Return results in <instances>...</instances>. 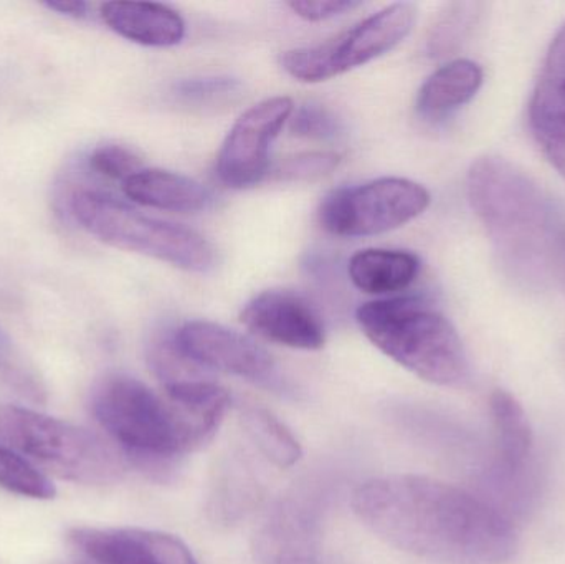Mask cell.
<instances>
[{
  "label": "cell",
  "instance_id": "cell-14",
  "mask_svg": "<svg viewBox=\"0 0 565 564\" xmlns=\"http://www.w3.org/2000/svg\"><path fill=\"white\" fill-rule=\"evenodd\" d=\"M258 564H318V522L295 500L278 503L255 536Z\"/></svg>",
  "mask_w": 565,
  "mask_h": 564
},
{
  "label": "cell",
  "instance_id": "cell-5",
  "mask_svg": "<svg viewBox=\"0 0 565 564\" xmlns=\"http://www.w3.org/2000/svg\"><path fill=\"white\" fill-rule=\"evenodd\" d=\"M73 217L93 237L182 270L205 274L215 267L211 242L184 225L142 214L105 192L79 189L70 201Z\"/></svg>",
  "mask_w": 565,
  "mask_h": 564
},
{
  "label": "cell",
  "instance_id": "cell-1",
  "mask_svg": "<svg viewBox=\"0 0 565 564\" xmlns=\"http://www.w3.org/2000/svg\"><path fill=\"white\" fill-rule=\"evenodd\" d=\"M352 509L375 535L402 552L438 564H504L516 552V532L471 493L427 477L367 480Z\"/></svg>",
  "mask_w": 565,
  "mask_h": 564
},
{
  "label": "cell",
  "instance_id": "cell-27",
  "mask_svg": "<svg viewBox=\"0 0 565 564\" xmlns=\"http://www.w3.org/2000/svg\"><path fill=\"white\" fill-rule=\"evenodd\" d=\"M88 162L89 168L96 174L103 175V178L109 179V181H121L122 184L142 169L139 156L121 145L98 146L89 155Z\"/></svg>",
  "mask_w": 565,
  "mask_h": 564
},
{
  "label": "cell",
  "instance_id": "cell-22",
  "mask_svg": "<svg viewBox=\"0 0 565 564\" xmlns=\"http://www.w3.org/2000/svg\"><path fill=\"white\" fill-rule=\"evenodd\" d=\"M0 487L7 492L35 500H50L56 496L52 480L40 472L22 454L0 446Z\"/></svg>",
  "mask_w": 565,
  "mask_h": 564
},
{
  "label": "cell",
  "instance_id": "cell-2",
  "mask_svg": "<svg viewBox=\"0 0 565 564\" xmlns=\"http://www.w3.org/2000/svg\"><path fill=\"white\" fill-rule=\"evenodd\" d=\"M154 393L126 374L105 377L93 391L92 413L109 437L138 462H168L204 446L221 426L231 396L202 377H181Z\"/></svg>",
  "mask_w": 565,
  "mask_h": 564
},
{
  "label": "cell",
  "instance_id": "cell-24",
  "mask_svg": "<svg viewBox=\"0 0 565 564\" xmlns=\"http://www.w3.org/2000/svg\"><path fill=\"white\" fill-rule=\"evenodd\" d=\"M342 156L334 151H311L285 159L275 178L281 181H315L332 174L341 164Z\"/></svg>",
  "mask_w": 565,
  "mask_h": 564
},
{
  "label": "cell",
  "instance_id": "cell-21",
  "mask_svg": "<svg viewBox=\"0 0 565 564\" xmlns=\"http://www.w3.org/2000/svg\"><path fill=\"white\" fill-rule=\"evenodd\" d=\"M483 9L484 3L481 2H451L445 6L428 33V56L440 60L457 53L480 22Z\"/></svg>",
  "mask_w": 565,
  "mask_h": 564
},
{
  "label": "cell",
  "instance_id": "cell-25",
  "mask_svg": "<svg viewBox=\"0 0 565 564\" xmlns=\"http://www.w3.org/2000/svg\"><path fill=\"white\" fill-rule=\"evenodd\" d=\"M289 131L298 138L328 141L342 135V125L334 113L329 111L324 106L309 103L292 111L289 118Z\"/></svg>",
  "mask_w": 565,
  "mask_h": 564
},
{
  "label": "cell",
  "instance_id": "cell-28",
  "mask_svg": "<svg viewBox=\"0 0 565 564\" xmlns=\"http://www.w3.org/2000/svg\"><path fill=\"white\" fill-rule=\"evenodd\" d=\"M361 6L362 2H352V0H319V2L295 0V2L288 3L291 12L306 22H324V20L344 15Z\"/></svg>",
  "mask_w": 565,
  "mask_h": 564
},
{
  "label": "cell",
  "instance_id": "cell-26",
  "mask_svg": "<svg viewBox=\"0 0 565 564\" xmlns=\"http://www.w3.org/2000/svg\"><path fill=\"white\" fill-rule=\"evenodd\" d=\"M0 380L6 381L9 386L15 387L20 394L30 400H42L43 387L39 377L23 363L12 340L7 337L2 328H0Z\"/></svg>",
  "mask_w": 565,
  "mask_h": 564
},
{
  "label": "cell",
  "instance_id": "cell-16",
  "mask_svg": "<svg viewBox=\"0 0 565 564\" xmlns=\"http://www.w3.org/2000/svg\"><path fill=\"white\" fill-rule=\"evenodd\" d=\"M122 191L136 204L181 214L205 211L214 201L201 182L166 169H141L122 184Z\"/></svg>",
  "mask_w": 565,
  "mask_h": 564
},
{
  "label": "cell",
  "instance_id": "cell-15",
  "mask_svg": "<svg viewBox=\"0 0 565 564\" xmlns=\"http://www.w3.org/2000/svg\"><path fill=\"white\" fill-rule=\"evenodd\" d=\"M102 19L122 39L156 49L178 45L185 35L184 19L164 3H103Z\"/></svg>",
  "mask_w": 565,
  "mask_h": 564
},
{
  "label": "cell",
  "instance_id": "cell-18",
  "mask_svg": "<svg viewBox=\"0 0 565 564\" xmlns=\"http://www.w3.org/2000/svg\"><path fill=\"white\" fill-rule=\"evenodd\" d=\"M420 258L408 251L364 248L349 260L348 274L355 288L384 297L407 290L420 274Z\"/></svg>",
  "mask_w": 565,
  "mask_h": 564
},
{
  "label": "cell",
  "instance_id": "cell-29",
  "mask_svg": "<svg viewBox=\"0 0 565 564\" xmlns=\"http://www.w3.org/2000/svg\"><path fill=\"white\" fill-rule=\"evenodd\" d=\"M43 6L60 15L72 17V19H86L92 9L88 2H46Z\"/></svg>",
  "mask_w": 565,
  "mask_h": 564
},
{
  "label": "cell",
  "instance_id": "cell-7",
  "mask_svg": "<svg viewBox=\"0 0 565 564\" xmlns=\"http://www.w3.org/2000/svg\"><path fill=\"white\" fill-rule=\"evenodd\" d=\"M415 22L414 3H392L326 42L286 50L280 65L298 82H326L391 52L407 39Z\"/></svg>",
  "mask_w": 565,
  "mask_h": 564
},
{
  "label": "cell",
  "instance_id": "cell-17",
  "mask_svg": "<svg viewBox=\"0 0 565 564\" xmlns=\"http://www.w3.org/2000/svg\"><path fill=\"white\" fill-rule=\"evenodd\" d=\"M483 68L473 60L458 58L435 70L418 89L417 111L438 121L477 96L483 85Z\"/></svg>",
  "mask_w": 565,
  "mask_h": 564
},
{
  "label": "cell",
  "instance_id": "cell-20",
  "mask_svg": "<svg viewBox=\"0 0 565 564\" xmlns=\"http://www.w3.org/2000/svg\"><path fill=\"white\" fill-rule=\"evenodd\" d=\"M245 433L258 453L280 469H289L301 459V447L291 430L262 407H248L242 414Z\"/></svg>",
  "mask_w": 565,
  "mask_h": 564
},
{
  "label": "cell",
  "instance_id": "cell-3",
  "mask_svg": "<svg viewBox=\"0 0 565 564\" xmlns=\"http://www.w3.org/2000/svg\"><path fill=\"white\" fill-rule=\"evenodd\" d=\"M467 194L508 267L541 278L557 244L556 215L543 189L507 159L484 156L468 171Z\"/></svg>",
  "mask_w": 565,
  "mask_h": 564
},
{
  "label": "cell",
  "instance_id": "cell-6",
  "mask_svg": "<svg viewBox=\"0 0 565 564\" xmlns=\"http://www.w3.org/2000/svg\"><path fill=\"white\" fill-rule=\"evenodd\" d=\"M0 439L70 482L109 486L126 472L115 447L83 427L19 406H0Z\"/></svg>",
  "mask_w": 565,
  "mask_h": 564
},
{
  "label": "cell",
  "instance_id": "cell-13",
  "mask_svg": "<svg viewBox=\"0 0 565 564\" xmlns=\"http://www.w3.org/2000/svg\"><path fill=\"white\" fill-rule=\"evenodd\" d=\"M530 126L547 161L565 179V22L551 42L534 86Z\"/></svg>",
  "mask_w": 565,
  "mask_h": 564
},
{
  "label": "cell",
  "instance_id": "cell-23",
  "mask_svg": "<svg viewBox=\"0 0 565 564\" xmlns=\"http://www.w3.org/2000/svg\"><path fill=\"white\" fill-rule=\"evenodd\" d=\"M242 82L234 76H192L172 85V95L191 106H215L231 102L241 93Z\"/></svg>",
  "mask_w": 565,
  "mask_h": 564
},
{
  "label": "cell",
  "instance_id": "cell-9",
  "mask_svg": "<svg viewBox=\"0 0 565 564\" xmlns=\"http://www.w3.org/2000/svg\"><path fill=\"white\" fill-rule=\"evenodd\" d=\"M295 111L288 96H271L238 116L217 156L218 179L227 188L260 184L270 169V149Z\"/></svg>",
  "mask_w": 565,
  "mask_h": 564
},
{
  "label": "cell",
  "instance_id": "cell-19",
  "mask_svg": "<svg viewBox=\"0 0 565 564\" xmlns=\"http://www.w3.org/2000/svg\"><path fill=\"white\" fill-rule=\"evenodd\" d=\"M491 416L501 464L510 472H516L526 462L533 447V430L526 411L508 391L498 390L491 396Z\"/></svg>",
  "mask_w": 565,
  "mask_h": 564
},
{
  "label": "cell",
  "instance_id": "cell-12",
  "mask_svg": "<svg viewBox=\"0 0 565 564\" xmlns=\"http://www.w3.org/2000/svg\"><path fill=\"white\" fill-rule=\"evenodd\" d=\"M76 549L99 564H198L179 539L141 529H73Z\"/></svg>",
  "mask_w": 565,
  "mask_h": 564
},
{
  "label": "cell",
  "instance_id": "cell-10",
  "mask_svg": "<svg viewBox=\"0 0 565 564\" xmlns=\"http://www.w3.org/2000/svg\"><path fill=\"white\" fill-rule=\"evenodd\" d=\"M178 353L194 366L222 371L255 383L277 373L274 358L250 338L212 321H188L172 337Z\"/></svg>",
  "mask_w": 565,
  "mask_h": 564
},
{
  "label": "cell",
  "instance_id": "cell-8",
  "mask_svg": "<svg viewBox=\"0 0 565 564\" xmlns=\"http://www.w3.org/2000/svg\"><path fill=\"white\" fill-rule=\"evenodd\" d=\"M430 192L405 178H381L326 195L319 205L321 227L335 237H369L402 227L424 214Z\"/></svg>",
  "mask_w": 565,
  "mask_h": 564
},
{
  "label": "cell",
  "instance_id": "cell-11",
  "mask_svg": "<svg viewBox=\"0 0 565 564\" xmlns=\"http://www.w3.org/2000/svg\"><path fill=\"white\" fill-rule=\"evenodd\" d=\"M241 320L252 333L281 347L315 351L326 343L324 327L315 308L292 291H262L248 301Z\"/></svg>",
  "mask_w": 565,
  "mask_h": 564
},
{
  "label": "cell",
  "instance_id": "cell-4",
  "mask_svg": "<svg viewBox=\"0 0 565 564\" xmlns=\"http://www.w3.org/2000/svg\"><path fill=\"white\" fill-rule=\"evenodd\" d=\"M359 328L375 348L420 380L454 386L468 373L463 341L445 315L422 297H392L361 305Z\"/></svg>",
  "mask_w": 565,
  "mask_h": 564
}]
</instances>
